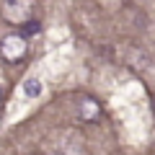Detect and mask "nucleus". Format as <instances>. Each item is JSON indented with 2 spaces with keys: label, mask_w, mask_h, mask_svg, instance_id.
<instances>
[{
  "label": "nucleus",
  "mask_w": 155,
  "mask_h": 155,
  "mask_svg": "<svg viewBox=\"0 0 155 155\" xmlns=\"http://www.w3.org/2000/svg\"><path fill=\"white\" fill-rule=\"evenodd\" d=\"M34 11H36L34 0H3V18H5V23H11V26L23 28L26 23H31L34 21Z\"/></svg>",
  "instance_id": "nucleus-1"
},
{
  "label": "nucleus",
  "mask_w": 155,
  "mask_h": 155,
  "mask_svg": "<svg viewBox=\"0 0 155 155\" xmlns=\"http://www.w3.org/2000/svg\"><path fill=\"white\" fill-rule=\"evenodd\" d=\"M28 52V39L26 34H5V36L0 39V57L5 62H11V65H16V62H21L23 57H26Z\"/></svg>",
  "instance_id": "nucleus-2"
},
{
  "label": "nucleus",
  "mask_w": 155,
  "mask_h": 155,
  "mask_svg": "<svg viewBox=\"0 0 155 155\" xmlns=\"http://www.w3.org/2000/svg\"><path fill=\"white\" fill-rule=\"evenodd\" d=\"M78 114H80L83 122H96V119L101 116V106L96 104L93 98H80V104H78Z\"/></svg>",
  "instance_id": "nucleus-3"
},
{
  "label": "nucleus",
  "mask_w": 155,
  "mask_h": 155,
  "mask_svg": "<svg viewBox=\"0 0 155 155\" xmlns=\"http://www.w3.org/2000/svg\"><path fill=\"white\" fill-rule=\"evenodd\" d=\"M41 93H44V83L39 78H26L23 80V96L26 98H39Z\"/></svg>",
  "instance_id": "nucleus-4"
}]
</instances>
